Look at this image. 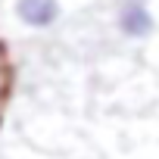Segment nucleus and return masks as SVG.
Segmentation results:
<instances>
[{
	"label": "nucleus",
	"mask_w": 159,
	"mask_h": 159,
	"mask_svg": "<svg viewBox=\"0 0 159 159\" xmlns=\"http://www.w3.org/2000/svg\"><path fill=\"white\" fill-rule=\"evenodd\" d=\"M119 28L128 38H147V34H153L156 19L147 10L143 0H128V3L122 7V13H119Z\"/></svg>",
	"instance_id": "obj_1"
},
{
	"label": "nucleus",
	"mask_w": 159,
	"mask_h": 159,
	"mask_svg": "<svg viewBox=\"0 0 159 159\" xmlns=\"http://www.w3.org/2000/svg\"><path fill=\"white\" fill-rule=\"evenodd\" d=\"M16 16L28 28H50L59 19L56 0H16Z\"/></svg>",
	"instance_id": "obj_2"
}]
</instances>
